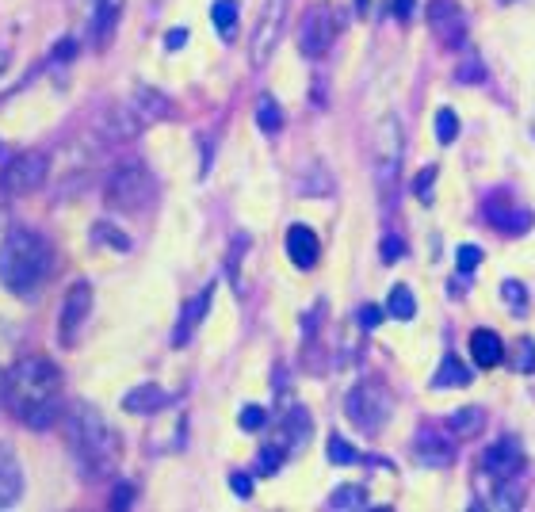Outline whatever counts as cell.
<instances>
[{
    "instance_id": "ab89813d",
    "label": "cell",
    "mask_w": 535,
    "mask_h": 512,
    "mask_svg": "<svg viewBox=\"0 0 535 512\" xmlns=\"http://www.w3.org/2000/svg\"><path fill=\"white\" fill-rule=\"evenodd\" d=\"M230 486H234L237 497H253V482H249V474H230Z\"/></svg>"
},
{
    "instance_id": "9c48e42d",
    "label": "cell",
    "mask_w": 535,
    "mask_h": 512,
    "mask_svg": "<svg viewBox=\"0 0 535 512\" xmlns=\"http://www.w3.org/2000/svg\"><path fill=\"white\" fill-rule=\"evenodd\" d=\"M337 39V20H333V8L329 4H314L299 27V50L306 58H321L329 54V46Z\"/></svg>"
},
{
    "instance_id": "3957f363",
    "label": "cell",
    "mask_w": 535,
    "mask_h": 512,
    "mask_svg": "<svg viewBox=\"0 0 535 512\" xmlns=\"http://www.w3.org/2000/svg\"><path fill=\"white\" fill-rule=\"evenodd\" d=\"M50 272H54V249H50L46 237H39L35 230H12L4 237V245H0V283L12 295L31 299Z\"/></svg>"
},
{
    "instance_id": "d6a6232c",
    "label": "cell",
    "mask_w": 535,
    "mask_h": 512,
    "mask_svg": "<svg viewBox=\"0 0 535 512\" xmlns=\"http://www.w3.org/2000/svg\"><path fill=\"white\" fill-rule=\"evenodd\" d=\"M92 237H96V241H111V245H115L119 253H127V249H130V241H127V237L119 234L115 226H104V222H100V226L92 230Z\"/></svg>"
},
{
    "instance_id": "7c38bea8",
    "label": "cell",
    "mask_w": 535,
    "mask_h": 512,
    "mask_svg": "<svg viewBox=\"0 0 535 512\" xmlns=\"http://www.w3.org/2000/svg\"><path fill=\"white\" fill-rule=\"evenodd\" d=\"M486 218H490L501 234H528V230H532V222H535V214L528 211L524 203H516L513 192H490L486 195Z\"/></svg>"
},
{
    "instance_id": "ee69618b",
    "label": "cell",
    "mask_w": 535,
    "mask_h": 512,
    "mask_svg": "<svg viewBox=\"0 0 535 512\" xmlns=\"http://www.w3.org/2000/svg\"><path fill=\"white\" fill-rule=\"evenodd\" d=\"M409 12H413V0H394V16L398 20H409Z\"/></svg>"
},
{
    "instance_id": "d590c367",
    "label": "cell",
    "mask_w": 535,
    "mask_h": 512,
    "mask_svg": "<svg viewBox=\"0 0 535 512\" xmlns=\"http://www.w3.org/2000/svg\"><path fill=\"white\" fill-rule=\"evenodd\" d=\"M455 264H459V272H474V268L482 264V249H478V245H463L459 256H455Z\"/></svg>"
},
{
    "instance_id": "ffe728a7",
    "label": "cell",
    "mask_w": 535,
    "mask_h": 512,
    "mask_svg": "<svg viewBox=\"0 0 535 512\" xmlns=\"http://www.w3.org/2000/svg\"><path fill=\"white\" fill-rule=\"evenodd\" d=\"M471 356L482 371H490V367H497V363L505 360V344H501V337H497L493 329H474L471 333Z\"/></svg>"
},
{
    "instance_id": "f6af8a7d",
    "label": "cell",
    "mask_w": 535,
    "mask_h": 512,
    "mask_svg": "<svg viewBox=\"0 0 535 512\" xmlns=\"http://www.w3.org/2000/svg\"><path fill=\"white\" fill-rule=\"evenodd\" d=\"M4 390H8V375L0 371V402H4Z\"/></svg>"
},
{
    "instance_id": "f546056e",
    "label": "cell",
    "mask_w": 535,
    "mask_h": 512,
    "mask_svg": "<svg viewBox=\"0 0 535 512\" xmlns=\"http://www.w3.org/2000/svg\"><path fill=\"white\" fill-rule=\"evenodd\" d=\"M119 4H123V0H104V12H100V20H96V39H100V46L111 43L107 35H111V23L119 16Z\"/></svg>"
},
{
    "instance_id": "5b68a950",
    "label": "cell",
    "mask_w": 535,
    "mask_h": 512,
    "mask_svg": "<svg viewBox=\"0 0 535 512\" xmlns=\"http://www.w3.org/2000/svg\"><path fill=\"white\" fill-rule=\"evenodd\" d=\"M402 157H406V134H402V123L398 115H386L379 130H375V188L383 195L386 203H394L398 195V180H402Z\"/></svg>"
},
{
    "instance_id": "d6986e66",
    "label": "cell",
    "mask_w": 535,
    "mask_h": 512,
    "mask_svg": "<svg viewBox=\"0 0 535 512\" xmlns=\"http://www.w3.org/2000/svg\"><path fill=\"white\" fill-rule=\"evenodd\" d=\"M165 406H169V394L157 383H142L138 390H130L127 398H123V409H127V413H138V417L161 413Z\"/></svg>"
},
{
    "instance_id": "f35d334b",
    "label": "cell",
    "mask_w": 535,
    "mask_h": 512,
    "mask_svg": "<svg viewBox=\"0 0 535 512\" xmlns=\"http://www.w3.org/2000/svg\"><path fill=\"white\" fill-rule=\"evenodd\" d=\"M455 77H459L463 85H471V81L478 85V81H482L486 73H482V65H478V62H467V65H463V73H455Z\"/></svg>"
},
{
    "instance_id": "f1b7e54d",
    "label": "cell",
    "mask_w": 535,
    "mask_h": 512,
    "mask_svg": "<svg viewBox=\"0 0 535 512\" xmlns=\"http://www.w3.org/2000/svg\"><path fill=\"white\" fill-rule=\"evenodd\" d=\"M436 138H440L444 146H451V142L459 138V119H455L451 107H440V111H436Z\"/></svg>"
},
{
    "instance_id": "7dc6e473",
    "label": "cell",
    "mask_w": 535,
    "mask_h": 512,
    "mask_svg": "<svg viewBox=\"0 0 535 512\" xmlns=\"http://www.w3.org/2000/svg\"><path fill=\"white\" fill-rule=\"evenodd\" d=\"M532 138H535V119H532Z\"/></svg>"
},
{
    "instance_id": "836d02e7",
    "label": "cell",
    "mask_w": 535,
    "mask_h": 512,
    "mask_svg": "<svg viewBox=\"0 0 535 512\" xmlns=\"http://www.w3.org/2000/svg\"><path fill=\"white\" fill-rule=\"evenodd\" d=\"M268 425V409L260 406H245L241 409V428H249V432H257V428Z\"/></svg>"
},
{
    "instance_id": "7a4b0ae2",
    "label": "cell",
    "mask_w": 535,
    "mask_h": 512,
    "mask_svg": "<svg viewBox=\"0 0 535 512\" xmlns=\"http://www.w3.org/2000/svg\"><path fill=\"white\" fill-rule=\"evenodd\" d=\"M65 436H69V451L85 478L100 482L107 474H115L119 459H123V444H119V432L100 417V409L77 402L65 417Z\"/></svg>"
},
{
    "instance_id": "8d00e7d4",
    "label": "cell",
    "mask_w": 535,
    "mask_h": 512,
    "mask_svg": "<svg viewBox=\"0 0 535 512\" xmlns=\"http://www.w3.org/2000/svg\"><path fill=\"white\" fill-rule=\"evenodd\" d=\"M402 253H406V241L394 234L383 237V264H394V260H402Z\"/></svg>"
},
{
    "instance_id": "30bf717a",
    "label": "cell",
    "mask_w": 535,
    "mask_h": 512,
    "mask_svg": "<svg viewBox=\"0 0 535 512\" xmlns=\"http://www.w3.org/2000/svg\"><path fill=\"white\" fill-rule=\"evenodd\" d=\"M46 172H50V157L46 153H23V157H16L8 169L0 172V192L8 195L35 192L46 180Z\"/></svg>"
},
{
    "instance_id": "484cf974",
    "label": "cell",
    "mask_w": 535,
    "mask_h": 512,
    "mask_svg": "<svg viewBox=\"0 0 535 512\" xmlns=\"http://www.w3.org/2000/svg\"><path fill=\"white\" fill-rule=\"evenodd\" d=\"M257 127L264 130V134H279V130H283V111H279V104L272 100V96H260Z\"/></svg>"
},
{
    "instance_id": "bcb514c9",
    "label": "cell",
    "mask_w": 535,
    "mask_h": 512,
    "mask_svg": "<svg viewBox=\"0 0 535 512\" xmlns=\"http://www.w3.org/2000/svg\"><path fill=\"white\" fill-rule=\"evenodd\" d=\"M497 4H513V0H497Z\"/></svg>"
},
{
    "instance_id": "e0dca14e",
    "label": "cell",
    "mask_w": 535,
    "mask_h": 512,
    "mask_svg": "<svg viewBox=\"0 0 535 512\" xmlns=\"http://www.w3.org/2000/svg\"><path fill=\"white\" fill-rule=\"evenodd\" d=\"M287 260L295 264V268H314L318 264V256H321V241H318V234L310 230V226H291L287 230Z\"/></svg>"
},
{
    "instance_id": "1f68e13d",
    "label": "cell",
    "mask_w": 535,
    "mask_h": 512,
    "mask_svg": "<svg viewBox=\"0 0 535 512\" xmlns=\"http://www.w3.org/2000/svg\"><path fill=\"white\" fill-rule=\"evenodd\" d=\"M329 459H333V463H356V459H360V451L348 448L341 436H329Z\"/></svg>"
},
{
    "instance_id": "b9f144b4",
    "label": "cell",
    "mask_w": 535,
    "mask_h": 512,
    "mask_svg": "<svg viewBox=\"0 0 535 512\" xmlns=\"http://www.w3.org/2000/svg\"><path fill=\"white\" fill-rule=\"evenodd\" d=\"M184 43H188V31H180V27L165 35V46H169V50H180V46H184Z\"/></svg>"
},
{
    "instance_id": "60d3db41",
    "label": "cell",
    "mask_w": 535,
    "mask_h": 512,
    "mask_svg": "<svg viewBox=\"0 0 535 512\" xmlns=\"http://www.w3.org/2000/svg\"><path fill=\"white\" fill-rule=\"evenodd\" d=\"M360 321H364L367 329H375V325L383 321V310H379V306H364V310H360Z\"/></svg>"
},
{
    "instance_id": "83f0119b",
    "label": "cell",
    "mask_w": 535,
    "mask_h": 512,
    "mask_svg": "<svg viewBox=\"0 0 535 512\" xmlns=\"http://www.w3.org/2000/svg\"><path fill=\"white\" fill-rule=\"evenodd\" d=\"M501 299L513 306L516 318H524V314H528V291H524L516 279H505V283H501Z\"/></svg>"
},
{
    "instance_id": "7bdbcfd3",
    "label": "cell",
    "mask_w": 535,
    "mask_h": 512,
    "mask_svg": "<svg viewBox=\"0 0 535 512\" xmlns=\"http://www.w3.org/2000/svg\"><path fill=\"white\" fill-rule=\"evenodd\" d=\"M130 501H134V490H130V486H119V490H115V509H127Z\"/></svg>"
},
{
    "instance_id": "52a82bcc",
    "label": "cell",
    "mask_w": 535,
    "mask_h": 512,
    "mask_svg": "<svg viewBox=\"0 0 535 512\" xmlns=\"http://www.w3.org/2000/svg\"><path fill=\"white\" fill-rule=\"evenodd\" d=\"M344 417L360 428V432L371 436V432H379V428L386 425V417H390V398H386L375 383L352 386L348 398H344Z\"/></svg>"
},
{
    "instance_id": "277c9868",
    "label": "cell",
    "mask_w": 535,
    "mask_h": 512,
    "mask_svg": "<svg viewBox=\"0 0 535 512\" xmlns=\"http://www.w3.org/2000/svg\"><path fill=\"white\" fill-rule=\"evenodd\" d=\"M153 199H157V180L146 161H123L119 169L107 176L104 184V203L111 211H146Z\"/></svg>"
},
{
    "instance_id": "4316f807",
    "label": "cell",
    "mask_w": 535,
    "mask_h": 512,
    "mask_svg": "<svg viewBox=\"0 0 535 512\" xmlns=\"http://www.w3.org/2000/svg\"><path fill=\"white\" fill-rule=\"evenodd\" d=\"M329 509H367V493L360 486H341L329 497Z\"/></svg>"
},
{
    "instance_id": "9a60e30c",
    "label": "cell",
    "mask_w": 535,
    "mask_h": 512,
    "mask_svg": "<svg viewBox=\"0 0 535 512\" xmlns=\"http://www.w3.org/2000/svg\"><path fill=\"white\" fill-rule=\"evenodd\" d=\"M310 436H314V425H310V413L302 406H291L283 413V421H279V432H276V444L287 455H299L306 444H310Z\"/></svg>"
},
{
    "instance_id": "5bb4252c",
    "label": "cell",
    "mask_w": 535,
    "mask_h": 512,
    "mask_svg": "<svg viewBox=\"0 0 535 512\" xmlns=\"http://www.w3.org/2000/svg\"><path fill=\"white\" fill-rule=\"evenodd\" d=\"M428 27L451 50H459L467 43V16H463V8L455 0H432L428 4Z\"/></svg>"
},
{
    "instance_id": "603a6c76",
    "label": "cell",
    "mask_w": 535,
    "mask_h": 512,
    "mask_svg": "<svg viewBox=\"0 0 535 512\" xmlns=\"http://www.w3.org/2000/svg\"><path fill=\"white\" fill-rule=\"evenodd\" d=\"M467 383H471V367L459 363L448 352L444 363H440V371H436V379H432V386H436V390H455V386H467Z\"/></svg>"
},
{
    "instance_id": "8992f818",
    "label": "cell",
    "mask_w": 535,
    "mask_h": 512,
    "mask_svg": "<svg viewBox=\"0 0 535 512\" xmlns=\"http://www.w3.org/2000/svg\"><path fill=\"white\" fill-rule=\"evenodd\" d=\"M524 474V451L513 436L497 440L486 455H482V467H478V486L490 490V497H501L505 486H513L516 478Z\"/></svg>"
},
{
    "instance_id": "8fae6325",
    "label": "cell",
    "mask_w": 535,
    "mask_h": 512,
    "mask_svg": "<svg viewBox=\"0 0 535 512\" xmlns=\"http://www.w3.org/2000/svg\"><path fill=\"white\" fill-rule=\"evenodd\" d=\"M88 314H92V287H88L85 279H77V283L65 291L62 321H58V333H62L65 348H73V344H77V337H81V329H85Z\"/></svg>"
},
{
    "instance_id": "4fadbf2b",
    "label": "cell",
    "mask_w": 535,
    "mask_h": 512,
    "mask_svg": "<svg viewBox=\"0 0 535 512\" xmlns=\"http://www.w3.org/2000/svg\"><path fill=\"white\" fill-rule=\"evenodd\" d=\"M413 459L421 463V467H451L455 463V436H451L448 428H432L425 425L417 436H413Z\"/></svg>"
},
{
    "instance_id": "cb8c5ba5",
    "label": "cell",
    "mask_w": 535,
    "mask_h": 512,
    "mask_svg": "<svg viewBox=\"0 0 535 512\" xmlns=\"http://www.w3.org/2000/svg\"><path fill=\"white\" fill-rule=\"evenodd\" d=\"M386 314L398 321H413L417 314V299H413V291H409L406 283H398L394 291H390V299H386Z\"/></svg>"
},
{
    "instance_id": "74e56055",
    "label": "cell",
    "mask_w": 535,
    "mask_h": 512,
    "mask_svg": "<svg viewBox=\"0 0 535 512\" xmlns=\"http://www.w3.org/2000/svg\"><path fill=\"white\" fill-rule=\"evenodd\" d=\"M532 367H535V344L520 341V360H516V371H524V375H528Z\"/></svg>"
},
{
    "instance_id": "2e32d148",
    "label": "cell",
    "mask_w": 535,
    "mask_h": 512,
    "mask_svg": "<svg viewBox=\"0 0 535 512\" xmlns=\"http://www.w3.org/2000/svg\"><path fill=\"white\" fill-rule=\"evenodd\" d=\"M23 497V467L16 451L0 444V509H16Z\"/></svg>"
},
{
    "instance_id": "7402d4cb",
    "label": "cell",
    "mask_w": 535,
    "mask_h": 512,
    "mask_svg": "<svg viewBox=\"0 0 535 512\" xmlns=\"http://www.w3.org/2000/svg\"><path fill=\"white\" fill-rule=\"evenodd\" d=\"M486 425V413H482V406H463L459 413H451L448 421H444V428H448L455 440H467V436H474L478 428Z\"/></svg>"
},
{
    "instance_id": "d4e9b609",
    "label": "cell",
    "mask_w": 535,
    "mask_h": 512,
    "mask_svg": "<svg viewBox=\"0 0 535 512\" xmlns=\"http://www.w3.org/2000/svg\"><path fill=\"white\" fill-rule=\"evenodd\" d=\"M211 20H214V27L226 35V39H234V35H237V0H214Z\"/></svg>"
},
{
    "instance_id": "ba28073f",
    "label": "cell",
    "mask_w": 535,
    "mask_h": 512,
    "mask_svg": "<svg viewBox=\"0 0 535 512\" xmlns=\"http://www.w3.org/2000/svg\"><path fill=\"white\" fill-rule=\"evenodd\" d=\"M287 4H291V0H268V4L260 8L257 31H253V50H249V58H253L257 69H264V65L272 62L279 39H283V27H287Z\"/></svg>"
},
{
    "instance_id": "4dcf8cb0",
    "label": "cell",
    "mask_w": 535,
    "mask_h": 512,
    "mask_svg": "<svg viewBox=\"0 0 535 512\" xmlns=\"http://www.w3.org/2000/svg\"><path fill=\"white\" fill-rule=\"evenodd\" d=\"M283 459H287V451L279 448L276 440H268V444L260 448V474H276Z\"/></svg>"
},
{
    "instance_id": "6da1fadb",
    "label": "cell",
    "mask_w": 535,
    "mask_h": 512,
    "mask_svg": "<svg viewBox=\"0 0 535 512\" xmlns=\"http://www.w3.org/2000/svg\"><path fill=\"white\" fill-rule=\"evenodd\" d=\"M62 371L46 356H27L8 371L4 402L27 428H50L62 417Z\"/></svg>"
},
{
    "instance_id": "44dd1931",
    "label": "cell",
    "mask_w": 535,
    "mask_h": 512,
    "mask_svg": "<svg viewBox=\"0 0 535 512\" xmlns=\"http://www.w3.org/2000/svg\"><path fill=\"white\" fill-rule=\"evenodd\" d=\"M207 306H211V291H203L199 299H192L188 306H184V318H180L176 333H172V344H176V348H184V344H188L192 329L199 325V321H203V314H207Z\"/></svg>"
},
{
    "instance_id": "ac0fdd59",
    "label": "cell",
    "mask_w": 535,
    "mask_h": 512,
    "mask_svg": "<svg viewBox=\"0 0 535 512\" xmlns=\"http://www.w3.org/2000/svg\"><path fill=\"white\" fill-rule=\"evenodd\" d=\"M127 104L134 107V115H138L146 127H150V123H161V119H169L172 115L169 96H161V92H153V88H146V85L134 88V96H130Z\"/></svg>"
},
{
    "instance_id": "e575fe53",
    "label": "cell",
    "mask_w": 535,
    "mask_h": 512,
    "mask_svg": "<svg viewBox=\"0 0 535 512\" xmlns=\"http://www.w3.org/2000/svg\"><path fill=\"white\" fill-rule=\"evenodd\" d=\"M432 180H436V169H421L417 180H413V192H417L421 203H432Z\"/></svg>"
}]
</instances>
